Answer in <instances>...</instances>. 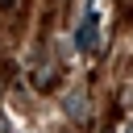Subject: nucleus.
I'll list each match as a JSON object with an SVG mask.
<instances>
[{
  "label": "nucleus",
  "instance_id": "1",
  "mask_svg": "<svg viewBox=\"0 0 133 133\" xmlns=\"http://www.w3.org/2000/svg\"><path fill=\"white\" fill-rule=\"evenodd\" d=\"M79 50H83V54H91V50H96V12L79 25Z\"/></svg>",
  "mask_w": 133,
  "mask_h": 133
}]
</instances>
